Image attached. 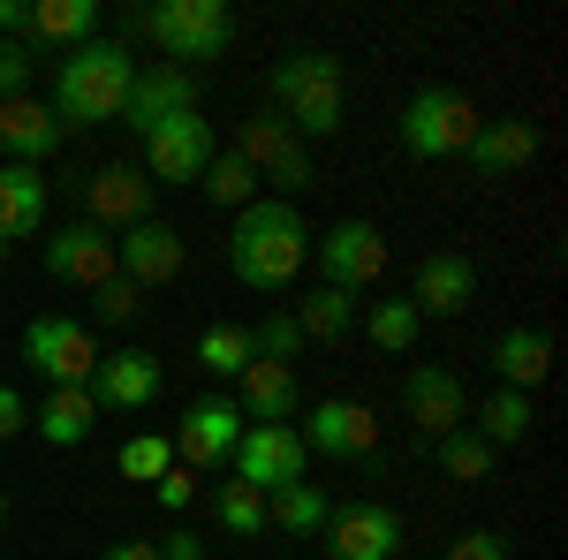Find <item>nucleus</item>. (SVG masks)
<instances>
[{
	"mask_svg": "<svg viewBox=\"0 0 568 560\" xmlns=\"http://www.w3.org/2000/svg\"><path fill=\"white\" fill-rule=\"evenodd\" d=\"M227 265H235V281H243V288L281 296V288L311 265L304 213H296L288 197H251V205L235 213V235H227Z\"/></svg>",
	"mask_w": 568,
	"mask_h": 560,
	"instance_id": "obj_1",
	"label": "nucleus"
},
{
	"mask_svg": "<svg viewBox=\"0 0 568 560\" xmlns=\"http://www.w3.org/2000/svg\"><path fill=\"white\" fill-rule=\"evenodd\" d=\"M130 84H136V53L122 39H84L61 53L53 69V122L61 130H99V122H122L130 106Z\"/></svg>",
	"mask_w": 568,
	"mask_h": 560,
	"instance_id": "obj_2",
	"label": "nucleus"
},
{
	"mask_svg": "<svg viewBox=\"0 0 568 560\" xmlns=\"http://www.w3.org/2000/svg\"><path fill=\"white\" fill-rule=\"evenodd\" d=\"M136 39H152L168 61H220L235 45V8L227 0H160V8H136Z\"/></svg>",
	"mask_w": 568,
	"mask_h": 560,
	"instance_id": "obj_3",
	"label": "nucleus"
},
{
	"mask_svg": "<svg viewBox=\"0 0 568 560\" xmlns=\"http://www.w3.org/2000/svg\"><path fill=\"white\" fill-rule=\"evenodd\" d=\"M470 136H478V106L455 84H425L402 106V152H409V160H447V152H463Z\"/></svg>",
	"mask_w": 568,
	"mask_h": 560,
	"instance_id": "obj_4",
	"label": "nucleus"
},
{
	"mask_svg": "<svg viewBox=\"0 0 568 560\" xmlns=\"http://www.w3.org/2000/svg\"><path fill=\"white\" fill-rule=\"evenodd\" d=\"M311 258H318V273H326V288L364 296V288L387 273V235H379L372 220H334V227L311 243Z\"/></svg>",
	"mask_w": 568,
	"mask_h": 560,
	"instance_id": "obj_5",
	"label": "nucleus"
},
{
	"mask_svg": "<svg viewBox=\"0 0 568 560\" xmlns=\"http://www.w3.org/2000/svg\"><path fill=\"white\" fill-rule=\"evenodd\" d=\"M23 364L45 371L53 387H91V371H99V334L77 326V318H31V326H23Z\"/></svg>",
	"mask_w": 568,
	"mask_h": 560,
	"instance_id": "obj_6",
	"label": "nucleus"
},
{
	"mask_svg": "<svg viewBox=\"0 0 568 560\" xmlns=\"http://www.w3.org/2000/svg\"><path fill=\"white\" fill-rule=\"evenodd\" d=\"M304 439L296 425H243L235 439V455H227V470L235 485H251V492H281V485H304Z\"/></svg>",
	"mask_w": 568,
	"mask_h": 560,
	"instance_id": "obj_7",
	"label": "nucleus"
},
{
	"mask_svg": "<svg viewBox=\"0 0 568 560\" xmlns=\"http://www.w3.org/2000/svg\"><path fill=\"white\" fill-rule=\"evenodd\" d=\"M296 439H304V455H326V462H364L372 447H379V417L364 409V401H318L296 417Z\"/></svg>",
	"mask_w": 568,
	"mask_h": 560,
	"instance_id": "obj_8",
	"label": "nucleus"
},
{
	"mask_svg": "<svg viewBox=\"0 0 568 560\" xmlns=\"http://www.w3.org/2000/svg\"><path fill=\"white\" fill-rule=\"evenodd\" d=\"M220 136L205 114H175V122H160V130L144 136V174H152V190H168V182H197V174L213 167Z\"/></svg>",
	"mask_w": 568,
	"mask_h": 560,
	"instance_id": "obj_9",
	"label": "nucleus"
},
{
	"mask_svg": "<svg viewBox=\"0 0 568 560\" xmlns=\"http://www.w3.org/2000/svg\"><path fill=\"white\" fill-rule=\"evenodd\" d=\"M235 439H243V409H235V394H205V401L182 409L175 462H182V470H220V462L235 455Z\"/></svg>",
	"mask_w": 568,
	"mask_h": 560,
	"instance_id": "obj_10",
	"label": "nucleus"
},
{
	"mask_svg": "<svg viewBox=\"0 0 568 560\" xmlns=\"http://www.w3.org/2000/svg\"><path fill=\"white\" fill-rule=\"evenodd\" d=\"M318 538H326V560H394L402 553V516L387 500H349V508L326 516Z\"/></svg>",
	"mask_w": 568,
	"mask_h": 560,
	"instance_id": "obj_11",
	"label": "nucleus"
},
{
	"mask_svg": "<svg viewBox=\"0 0 568 560\" xmlns=\"http://www.w3.org/2000/svg\"><path fill=\"white\" fill-rule=\"evenodd\" d=\"M182 265H190V243H182L168 220H136V227H122V243H114V273L130 288H168Z\"/></svg>",
	"mask_w": 568,
	"mask_h": 560,
	"instance_id": "obj_12",
	"label": "nucleus"
},
{
	"mask_svg": "<svg viewBox=\"0 0 568 560\" xmlns=\"http://www.w3.org/2000/svg\"><path fill=\"white\" fill-rule=\"evenodd\" d=\"M160 387H168V371H160V356H152V348H114V356H99V371H91V401H99V409H114V417L152 409Z\"/></svg>",
	"mask_w": 568,
	"mask_h": 560,
	"instance_id": "obj_13",
	"label": "nucleus"
},
{
	"mask_svg": "<svg viewBox=\"0 0 568 560\" xmlns=\"http://www.w3.org/2000/svg\"><path fill=\"white\" fill-rule=\"evenodd\" d=\"M402 401H409V425L425 431V439H447V431L470 425V394H463V379L447 364H417L402 379Z\"/></svg>",
	"mask_w": 568,
	"mask_h": 560,
	"instance_id": "obj_14",
	"label": "nucleus"
},
{
	"mask_svg": "<svg viewBox=\"0 0 568 560\" xmlns=\"http://www.w3.org/2000/svg\"><path fill=\"white\" fill-rule=\"evenodd\" d=\"M45 273L69 281V288H99V281H114V235L91 227V220L53 227V235H45Z\"/></svg>",
	"mask_w": 568,
	"mask_h": 560,
	"instance_id": "obj_15",
	"label": "nucleus"
},
{
	"mask_svg": "<svg viewBox=\"0 0 568 560\" xmlns=\"http://www.w3.org/2000/svg\"><path fill=\"white\" fill-rule=\"evenodd\" d=\"M152 197H160V190H152V174L122 160V167H99V174L84 182V220L114 235V227H136V220H152Z\"/></svg>",
	"mask_w": 568,
	"mask_h": 560,
	"instance_id": "obj_16",
	"label": "nucleus"
},
{
	"mask_svg": "<svg viewBox=\"0 0 568 560\" xmlns=\"http://www.w3.org/2000/svg\"><path fill=\"white\" fill-rule=\"evenodd\" d=\"M61 144H69V130L53 122L45 99H31V91H23V99H0V152H8L16 167H45Z\"/></svg>",
	"mask_w": 568,
	"mask_h": 560,
	"instance_id": "obj_17",
	"label": "nucleus"
},
{
	"mask_svg": "<svg viewBox=\"0 0 568 560\" xmlns=\"http://www.w3.org/2000/svg\"><path fill=\"white\" fill-rule=\"evenodd\" d=\"M175 114H197V77H190V69H136L122 122H130L136 136H152L160 122H175Z\"/></svg>",
	"mask_w": 568,
	"mask_h": 560,
	"instance_id": "obj_18",
	"label": "nucleus"
},
{
	"mask_svg": "<svg viewBox=\"0 0 568 560\" xmlns=\"http://www.w3.org/2000/svg\"><path fill=\"white\" fill-rule=\"evenodd\" d=\"M235 409H243V425H296L304 417V394H296V364H243V379H235Z\"/></svg>",
	"mask_w": 568,
	"mask_h": 560,
	"instance_id": "obj_19",
	"label": "nucleus"
},
{
	"mask_svg": "<svg viewBox=\"0 0 568 560\" xmlns=\"http://www.w3.org/2000/svg\"><path fill=\"white\" fill-rule=\"evenodd\" d=\"M470 296H478V265L463 258V251H433V258L417 265V288H409L417 318H463Z\"/></svg>",
	"mask_w": 568,
	"mask_h": 560,
	"instance_id": "obj_20",
	"label": "nucleus"
},
{
	"mask_svg": "<svg viewBox=\"0 0 568 560\" xmlns=\"http://www.w3.org/2000/svg\"><path fill=\"white\" fill-rule=\"evenodd\" d=\"M463 160L485 174V182H500V174H516V167H530L538 160V122H478V136L463 144Z\"/></svg>",
	"mask_w": 568,
	"mask_h": 560,
	"instance_id": "obj_21",
	"label": "nucleus"
},
{
	"mask_svg": "<svg viewBox=\"0 0 568 560\" xmlns=\"http://www.w3.org/2000/svg\"><path fill=\"white\" fill-rule=\"evenodd\" d=\"M273 114H296L304 99H326V91H342V61L334 53H318V45H304V53H288L281 69H273Z\"/></svg>",
	"mask_w": 568,
	"mask_h": 560,
	"instance_id": "obj_22",
	"label": "nucleus"
},
{
	"mask_svg": "<svg viewBox=\"0 0 568 560\" xmlns=\"http://www.w3.org/2000/svg\"><path fill=\"white\" fill-rule=\"evenodd\" d=\"M493 371H500V387L530 394L554 371V334H546V326H508V334L493 342Z\"/></svg>",
	"mask_w": 568,
	"mask_h": 560,
	"instance_id": "obj_23",
	"label": "nucleus"
},
{
	"mask_svg": "<svg viewBox=\"0 0 568 560\" xmlns=\"http://www.w3.org/2000/svg\"><path fill=\"white\" fill-rule=\"evenodd\" d=\"M99 39V0H31V31H23V45L39 53V45H84Z\"/></svg>",
	"mask_w": 568,
	"mask_h": 560,
	"instance_id": "obj_24",
	"label": "nucleus"
},
{
	"mask_svg": "<svg viewBox=\"0 0 568 560\" xmlns=\"http://www.w3.org/2000/svg\"><path fill=\"white\" fill-rule=\"evenodd\" d=\"M31 425H39L45 447H84L91 431H99V401H91V387H53Z\"/></svg>",
	"mask_w": 568,
	"mask_h": 560,
	"instance_id": "obj_25",
	"label": "nucleus"
},
{
	"mask_svg": "<svg viewBox=\"0 0 568 560\" xmlns=\"http://www.w3.org/2000/svg\"><path fill=\"white\" fill-rule=\"evenodd\" d=\"M45 227V174L39 167H0V235L8 243H23V235H39Z\"/></svg>",
	"mask_w": 568,
	"mask_h": 560,
	"instance_id": "obj_26",
	"label": "nucleus"
},
{
	"mask_svg": "<svg viewBox=\"0 0 568 560\" xmlns=\"http://www.w3.org/2000/svg\"><path fill=\"white\" fill-rule=\"evenodd\" d=\"M470 425H478V439L500 455V447H524L530 439V425H538V409H530V394H516V387H500V394H485L478 409H470Z\"/></svg>",
	"mask_w": 568,
	"mask_h": 560,
	"instance_id": "obj_27",
	"label": "nucleus"
},
{
	"mask_svg": "<svg viewBox=\"0 0 568 560\" xmlns=\"http://www.w3.org/2000/svg\"><path fill=\"white\" fill-rule=\"evenodd\" d=\"M334 516V500H326V485H281V492H265V530H288V538H318Z\"/></svg>",
	"mask_w": 568,
	"mask_h": 560,
	"instance_id": "obj_28",
	"label": "nucleus"
},
{
	"mask_svg": "<svg viewBox=\"0 0 568 560\" xmlns=\"http://www.w3.org/2000/svg\"><path fill=\"white\" fill-rule=\"evenodd\" d=\"M296 326H304V342L342 348L356 334V296H342V288H311V296L296 303Z\"/></svg>",
	"mask_w": 568,
	"mask_h": 560,
	"instance_id": "obj_29",
	"label": "nucleus"
},
{
	"mask_svg": "<svg viewBox=\"0 0 568 560\" xmlns=\"http://www.w3.org/2000/svg\"><path fill=\"white\" fill-rule=\"evenodd\" d=\"M288 144H296V130H288L273 106H265V114H251V122H235V160H243L251 174H265L281 152H288Z\"/></svg>",
	"mask_w": 568,
	"mask_h": 560,
	"instance_id": "obj_30",
	"label": "nucleus"
},
{
	"mask_svg": "<svg viewBox=\"0 0 568 560\" xmlns=\"http://www.w3.org/2000/svg\"><path fill=\"white\" fill-rule=\"evenodd\" d=\"M364 334H372V348H387V356H409L417 348V334H425V318H417V303H372L364 310Z\"/></svg>",
	"mask_w": 568,
	"mask_h": 560,
	"instance_id": "obj_31",
	"label": "nucleus"
},
{
	"mask_svg": "<svg viewBox=\"0 0 568 560\" xmlns=\"http://www.w3.org/2000/svg\"><path fill=\"white\" fill-rule=\"evenodd\" d=\"M114 462H122L130 485H160V477L175 470V439H168V431H136V439H122Z\"/></svg>",
	"mask_w": 568,
	"mask_h": 560,
	"instance_id": "obj_32",
	"label": "nucleus"
},
{
	"mask_svg": "<svg viewBox=\"0 0 568 560\" xmlns=\"http://www.w3.org/2000/svg\"><path fill=\"white\" fill-rule=\"evenodd\" d=\"M197 190H205V197H213V205H227V213H243V205H251V197H258V174L243 167V160H235V152H213V167L197 174Z\"/></svg>",
	"mask_w": 568,
	"mask_h": 560,
	"instance_id": "obj_33",
	"label": "nucleus"
},
{
	"mask_svg": "<svg viewBox=\"0 0 568 560\" xmlns=\"http://www.w3.org/2000/svg\"><path fill=\"white\" fill-rule=\"evenodd\" d=\"M197 364H205L213 379H243V364H251V326H205V334H197Z\"/></svg>",
	"mask_w": 568,
	"mask_h": 560,
	"instance_id": "obj_34",
	"label": "nucleus"
},
{
	"mask_svg": "<svg viewBox=\"0 0 568 560\" xmlns=\"http://www.w3.org/2000/svg\"><path fill=\"white\" fill-rule=\"evenodd\" d=\"M433 455H439V470L455 477V485H478V477H493V447H485L470 425L447 431V439H433Z\"/></svg>",
	"mask_w": 568,
	"mask_h": 560,
	"instance_id": "obj_35",
	"label": "nucleus"
},
{
	"mask_svg": "<svg viewBox=\"0 0 568 560\" xmlns=\"http://www.w3.org/2000/svg\"><path fill=\"white\" fill-rule=\"evenodd\" d=\"M304 326H296V310H273V318H258V326H251V356H258V364H296V356H304Z\"/></svg>",
	"mask_w": 568,
	"mask_h": 560,
	"instance_id": "obj_36",
	"label": "nucleus"
},
{
	"mask_svg": "<svg viewBox=\"0 0 568 560\" xmlns=\"http://www.w3.org/2000/svg\"><path fill=\"white\" fill-rule=\"evenodd\" d=\"M213 516H220L227 538H258V530H265V492H251V485H220Z\"/></svg>",
	"mask_w": 568,
	"mask_h": 560,
	"instance_id": "obj_37",
	"label": "nucleus"
},
{
	"mask_svg": "<svg viewBox=\"0 0 568 560\" xmlns=\"http://www.w3.org/2000/svg\"><path fill=\"white\" fill-rule=\"evenodd\" d=\"M31 77H39V53H31L23 39H0V99H23Z\"/></svg>",
	"mask_w": 568,
	"mask_h": 560,
	"instance_id": "obj_38",
	"label": "nucleus"
},
{
	"mask_svg": "<svg viewBox=\"0 0 568 560\" xmlns=\"http://www.w3.org/2000/svg\"><path fill=\"white\" fill-rule=\"evenodd\" d=\"M258 182H273V197H288V205H296V190H311V152H304V144H288Z\"/></svg>",
	"mask_w": 568,
	"mask_h": 560,
	"instance_id": "obj_39",
	"label": "nucleus"
},
{
	"mask_svg": "<svg viewBox=\"0 0 568 560\" xmlns=\"http://www.w3.org/2000/svg\"><path fill=\"white\" fill-rule=\"evenodd\" d=\"M91 296H99V318H106V326H130L136 310H144V303H136V288L122 281V273H114V281H99Z\"/></svg>",
	"mask_w": 568,
	"mask_h": 560,
	"instance_id": "obj_40",
	"label": "nucleus"
},
{
	"mask_svg": "<svg viewBox=\"0 0 568 560\" xmlns=\"http://www.w3.org/2000/svg\"><path fill=\"white\" fill-rule=\"evenodd\" d=\"M152 492H160V508H168V516H182V508H197V470H182V462H175Z\"/></svg>",
	"mask_w": 568,
	"mask_h": 560,
	"instance_id": "obj_41",
	"label": "nucleus"
},
{
	"mask_svg": "<svg viewBox=\"0 0 568 560\" xmlns=\"http://www.w3.org/2000/svg\"><path fill=\"white\" fill-rule=\"evenodd\" d=\"M447 560H508V538H500V530H463V538L447 546Z\"/></svg>",
	"mask_w": 568,
	"mask_h": 560,
	"instance_id": "obj_42",
	"label": "nucleus"
},
{
	"mask_svg": "<svg viewBox=\"0 0 568 560\" xmlns=\"http://www.w3.org/2000/svg\"><path fill=\"white\" fill-rule=\"evenodd\" d=\"M160 546V560H205V538L197 530H168V538H152Z\"/></svg>",
	"mask_w": 568,
	"mask_h": 560,
	"instance_id": "obj_43",
	"label": "nucleus"
},
{
	"mask_svg": "<svg viewBox=\"0 0 568 560\" xmlns=\"http://www.w3.org/2000/svg\"><path fill=\"white\" fill-rule=\"evenodd\" d=\"M23 425H31V401H23L16 387H0V439H16Z\"/></svg>",
	"mask_w": 568,
	"mask_h": 560,
	"instance_id": "obj_44",
	"label": "nucleus"
},
{
	"mask_svg": "<svg viewBox=\"0 0 568 560\" xmlns=\"http://www.w3.org/2000/svg\"><path fill=\"white\" fill-rule=\"evenodd\" d=\"M99 560H160V546L152 538H122V546H106Z\"/></svg>",
	"mask_w": 568,
	"mask_h": 560,
	"instance_id": "obj_45",
	"label": "nucleus"
},
{
	"mask_svg": "<svg viewBox=\"0 0 568 560\" xmlns=\"http://www.w3.org/2000/svg\"><path fill=\"white\" fill-rule=\"evenodd\" d=\"M0 530H8V492H0Z\"/></svg>",
	"mask_w": 568,
	"mask_h": 560,
	"instance_id": "obj_46",
	"label": "nucleus"
},
{
	"mask_svg": "<svg viewBox=\"0 0 568 560\" xmlns=\"http://www.w3.org/2000/svg\"><path fill=\"white\" fill-rule=\"evenodd\" d=\"M8 251H16V243H8V235H0V258H8Z\"/></svg>",
	"mask_w": 568,
	"mask_h": 560,
	"instance_id": "obj_47",
	"label": "nucleus"
}]
</instances>
